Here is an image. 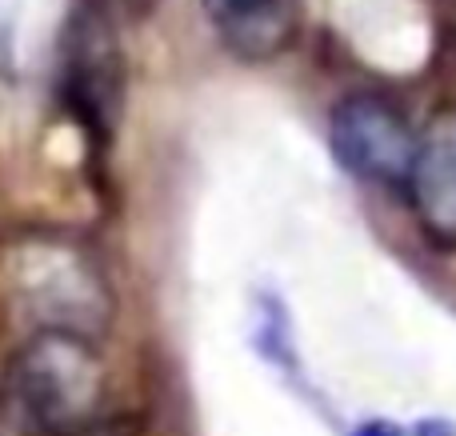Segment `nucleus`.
<instances>
[{"instance_id":"39448f33","label":"nucleus","mask_w":456,"mask_h":436,"mask_svg":"<svg viewBox=\"0 0 456 436\" xmlns=\"http://www.w3.org/2000/svg\"><path fill=\"white\" fill-rule=\"evenodd\" d=\"M297 0H216V28L240 61H273L297 40Z\"/></svg>"},{"instance_id":"0eeeda50","label":"nucleus","mask_w":456,"mask_h":436,"mask_svg":"<svg viewBox=\"0 0 456 436\" xmlns=\"http://www.w3.org/2000/svg\"><path fill=\"white\" fill-rule=\"evenodd\" d=\"M409 436H456V432L444 421H425V424H417Z\"/></svg>"},{"instance_id":"f03ea898","label":"nucleus","mask_w":456,"mask_h":436,"mask_svg":"<svg viewBox=\"0 0 456 436\" xmlns=\"http://www.w3.org/2000/svg\"><path fill=\"white\" fill-rule=\"evenodd\" d=\"M8 296L37 328L93 333L112 317V296L85 248L61 237L16 240L8 253Z\"/></svg>"},{"instance_id":"7ed1b4c3","label":"nucleus","mask_w":456,"mask_h":436,"mask_svg":"<svg viewBox=\"0 0 456 436\" xmlns=\"http://www.w3.org/2000/svg\"><path fill=\"white\" fill-rule=\"evenodd\" d=\"M332 152L353 176L372 184H409L420 133L385 96H348L332 112Z\"/></svg>"},{"instance_id":"20e7f679","label":"nucleus","mask_w":456,"mask_h":436,"mask_svg":"<svg viewBox=\"0 0 456 436\" xmlns=\"http://www.w3.org/2000/svg\"><path fill=\"white\" fill-rule=\"evenodd\" d=\"M404 189L420 229L436 245L456 248V104L433 112V120L425 125L417 165Z\"/></svg>"},{"instance_id":"f257e3e1","label":"nucleus","mask_w":456,"mask_h":436,"mask_svg":"<svg viewBox=\"0 0 456 436\" xmlns=\"http://www.w3.org/2000/svg\"><path fill=\"white\" fill-rule=\"evenodd\" d=\"M8 397L32 436H88L109 405V368L88 333L37 328L8 365Z\"/></svg>"},{"instance_id":"423d86ee","label":"nucleus","mask_w":456,"mask_h":436,"mask_svg":"<svg viewBox=\"0 0 456 436\" xmlns=\"http://www.w3.org/2000/svg\"><path fill=\"white\" fill-rule=\"evenodd\" d=\"M353 436H409V432L393 429V424H385V421H369V424H361Z\"/></svg>"}]
</instances>
